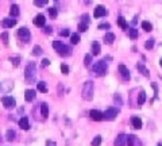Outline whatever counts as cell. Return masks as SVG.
I'll return each instance as SVG.
<instances>
[{
	"mask_svg": "<svg viewBox=\"0 0 162 146\" xmlns=\"http://www.w3.org/2000/svg\"><path fill=\"white\" fill-rule=\"evenodd\" d=\"M37 77V66L34 62H30L29 65L26 66L24 69V79H26V83H33Z\"/></svg>",
	"mask_w": 162,
	"mask_h": 146,
	"instance_id": "cell-1",
	"label": "cell"
},
{
	"mask_svg": "<svg viewBox=\"0 0 162 146\" xmlns=\"http://www.w3.org/2000/svg\"><path fill=\"white\" fill-rule=\"evenodd\" d=\"M81 95H82V99L88 100V102L93 99V83H92V81H85V83H84Z\"/></svg>",
	"mask_w": 162,
	"mask_h": 146,
	"instance_id": "cell-2",
	"label": "cell"
},
{
	"mask_svg": "<svg viewBox=\"0 0 162 146\" xmlns=\"http://www.w3.org/2000/svg\"><path fill=\"white\" fill-rule=\"evenodd\" d=\"M93 73H95L96 76H104L105 73H107V62L105 61H97L93 65Z\"/></svg>",
	"mask_w": 162,
	"mask_h": 146,
	"instance_id": "cell-3",
	"label": "cell"
},
{
	"mask_svg": "<svg viewBox=\"0 0 162 146\" xmlns=\"http://www.w3.org/2000/svg\"><path fill=\"white\" fill-rule=\"evenodd\" d=\"M18 37H19L20 41L23 42H29L30 38H31V34H30V30L27 27H22L18 30Z\"/></svg>",
	"mask_w": 162,
	"mask_h": 146,
	"instance_id": "cell-4",
	"label": "cell"
},
{
	"mask_svg": "<svg viewBox=\"0 0 162 146\" xmlns=\"http://www.w3.org/2000/svg\"><path fill=\"white\" fill-rule=\"evenodd\" d=\"M118 114H119V110L116 107H110L103 115H104V119H107V120H114L118 116Z\"/></svg>",
	"mask_w": 162,
	"mask_h": 146,
	"instance_id": "cell-5",
	"label": "cell"
},
{
	"mask_svg": "<svg viewBox=\"0 0 162 146\" xmlns=\"http://www.w3.org/2000/svg\"><path fill=\"white\" fill-rule=\"evenodd\" d=\"M1 103L4 106L5 108H14L15 106H16V102H15L14 98H11V96H4V98H1Z\"/></svg>",
	"mask_w": 162,
	"mask_h": 146,
	"instance_id": "cell-6",
	"label": "cell"
},
{
	"mask_svg": "<svg viewBox=\"0 0 162 146\" xmlns=\"http://www.w3.org/2000/svg\"><path fill=\"white\" fill-rule=\"evenodd\" d=\"M119 73H120V76H122V79L123 80H130L131 79V73H130V71L126 68V65H119Z\"/></svg>",
	"mask_w": 162,
	"mask_h": 146,
	"instance_id": "cell-7",
	"label": "cell"
},
{
	"mask_svg": "<svg viewBox=\"0 0 162 146\" xmlns=\"http://www.w3.org/2000/svg\"><path fill=\"white\" fill-rule=\"evenodd\" d=\"M105 15H107V9H105L104 5H97L95 8V12H93L95 18H103Z\"/></svg>",
	"mask_w": 162,
	"mask_h": 146,
	"instance_id": "cell-8",
	"label": "cell"
},
{
	"mask_svg": "<svg viewBox=\"0 0 162 146\" xmlns=\"http://www.w3.org/2000/svg\"><path fill=\"white\" fill-rule=\"evenodd\" d=\"M89 116H91L93 120H96V122H100V120H103V119H104V115H103V112H100L99 110H92L91 112H89Z\"/></svg>",
	"mask_w": 162,
	"mask_h": 146,
	"instance_id": "cell-9",
	"label": "cell"
},
{
	"mask_svg": "<svg viewBox=\"0 0 162 146\" xmlns=\"http://www.w3.org/2000/svg\"><path fill=\"white\" fill-rule=\"evenodd\" d=\"M46 23V18H45V15L43 14H38L34 19V24L37 26V27H43Z\"/></svg>",
	"mask_w": 162,
	"mask_h": 146,
	"instance_id": "cell-10",
	"label": "cell"
},
{
	"mask_svg": "<svg viewBox=\"0 0 162 146\" xmlns=\"http://www.w3.org/2000/svg\"><path fill=\"white\" fill-rule=\"evenodd\" d=\"M58 54L61 57H69L72 56V47L66 46V45H62V47L58 50Z\"/></svg>",
	"mask_w": 162,
	"mask_h": 146,
	"instance_id": "cell-11",
	"label": "cell"
},
{
	"mask_svg": "<svg viewBox=\"0 0 162 146\" xmlns=\"http://www.w3.org/2000/svg\"><path fill=\"white\" fill-rule=\"evenodd\" d=\"M126 143H127V135H124V134H119L114 142L115 146H124Z\"/></svg>",
	"mask_w": 162,
	"mask_h": 146,
	"instance_id": "cell-12",
	"label": "cell"
},
{
	"mask_svg": "<svg viewBox=\"0 0 162 146\" xmlns=\"http://www.w3.org/2000/svg\"><path fill=\"white\" fill-rule=\"evenodd\" d=\"M127 145L129 146H142L139 138L137 137V135H129V137H127Z\"/></svg>",
	"mask_w": 162,
	"mask_h": 146,
	"instance_id": "cell-13",
	"label": "cell"
},
{
	"mask_svg": "<svg viewBox=\"0 0 162 146\" xmlns=\"http://www.w3.org/2000/svg\"><path fill=\"white\" fill-rule=\"evenodd\" d=\"M15 24H16V20L15 19H11V18H5L1 20V26L4 28H11V27H14Z\"/></svg>",
	"mask_w": 162,
	"mask_h": 146,
	"instance_id": "cell-14",
	"label": "cell"
},
{
	"mask_svg": "<svg viewBox=\"0 0 162 146\" xmlns=\"http://www.w3.org/2000/svg\"><path fill=\"white\" fill-rule=\"evenodd\" d=\"M35 98H37V94H35L34 89H27L24 92V99H26V102H33Z\"/></svg>",
	"mask_w": 162,
	"mask_h": 146,
	"instance_id": "cell-15",
	"label": "cell"
},
{
	"mask_svg": "<svg viewBox=\"0 0 162 146\" xmlns=\"http://www.w3.org/2000/svg\"><path fill=\"white\" fill-rule=\"evenodd\" d=\"M100 53H101L100 43L97 42V41H95V42L92 43V56H99Z\"/></svg>",
	"mask_w": 162,
	"mask_h": 146,
	"instance_id": "cell-16",
	"label": "cell"
},
{
	"mask_svg": "<svg viewBox=\"0 0 162 146\" xmlns=\"http://www.w3.org/2000/svg\"><path fill=\"white\" fill-rule=\"evenodd\" d=\"M19 126H20V129H23V130H29V129H30L29 119L26 118V116H23V118L19 120Z\"/></svg>",
	"mask_w": 162,
	"mask_h": 146,
	"instance_id": "cell-17",
	"label": "cell"
},
{
	"mask_svg": "<svg viewBox=\"0 0 162 146\" xmlns=\"http://www.w3.org/2000/svg\"><path fill=\"white\" fill-rule=\"evenodd\" d=\"M131 123H133L134 129H142V120L138 116H133L131 118Z\"/></svg>",
	"mask_w": 162,
	"mask_h": 146,
	"instance_id": "cell-18",
	"label": "cell"
},
{
	"mask_svg": "<svg viewBox=\"0 0 162 146\" xmlns=\"http://www.w3.org/2000/svg\"><path fill=\"white\" fill-rule=\"evenodd\" d=\"M41 114H42L43 119H46L49 116V107H48V103H42L41 104Z\"/></svg>",
	"mask_w": 162,
	"mask_h": 146,
	"instance_id": "cell-19",
	"label": "cell"
},
{
	"mask_svg": "<svg viewBox=\"0 0 162 146\" xmlns=\"http://www.w3.org/2000/svg\"><path fill=\"white\" fill-rule=\"evenodd\" d=\"M115 41V34L112 33H107L104 35V42L107 43V45H111V43H114Z\"/></svg>",
	"mask_w": 162,
	"mask_h": 146,
	"instance_id": "cell-20",
	"label": "cell"
},
{
	"mask_svg": "<svg viewBox=\"0 0 162 146\" xmlns=\"http://www.w3.org/2000/svg\"><path fill=\"white\" fill-rule=\"evenodd\" d=\"M20 12V9H19V5L18 4H12L11 5V8H10V14L11 16H18Z\"/></svg>",
	"mask_w": 162,
	"mask_h": 146,
	"instance_id": "cell-21",
	"label": "cell"
},
{
	"mask_svg": "<svg viewBox=\"0 0 162 146\" xmlns=\"http://www.w3.org/2000/svg\"><path fill=\"white\" fill-rule=\"evenodd\" d=\"M37 87H38V91L39 92H42V94H46L48 92V85H46V83L45 81H39L38 84H37Z\"/></svg>",
	"mask_w": 162,
	"mask_h": 146,
	"instance_id": "cell-22",
	"label": "cell"
},
{
	"mask_svg": "<svg viewBox=\"0 0 162 146\" xmlns=\"http://www.w3.org/2000/svg\"><path fill=\"white\" fill-rule=\"evenodd\" d=\"M138 69H139V72H141L143 76H145V77H149V69L145 65H143V64H141V62H139V64H138Z\"/></svg>",
	"mask_w": 162,
	"mask_h": 146,
	"instance_id": "cell-23",
	"label": "cell"
},
{
	"mask_svg": "<svg viewBox=\"0 0 162 146\" xmlns=\"http://www.w3.org/2000/svg\"><path fill=\"white\" fill-rule=\"evenodd\" d=\"M118 24H119L123 30H127V27H129V24H127V22H126V19H124L123 16H119V18H118Z\"/></svg>",
	"mask_w": 162,
	"mask_h": 146,
	"instance_id": "cell-24",
	"label": "cell"
},
{
	"mask_svg": "<svg viewBox=\"0 0 162 146\" xmlns=\"http://www.w3.org/2000/svg\"><path fill=\"white\" fill-rule=\"evenodd\" d=\"M15 137H16V134H15L14 130H8V131L5 133V139H7V141H10V142L14 141Z\"/></svg>",
	"mask_w": 162,
	"mask_h": 146,
	"instance_id": "cell-25",
	"label": "cell"
},
{
	"mask_svg": "<svg viewBox=\"0 0 162 146\" xmlns=\"http://www.w3.org/2000/svg\"><path fill=\"white\" fill-rule=\"evenodd\" d=\"M142 28L143 30H145V31H151L153 30V26H151V23H150V22H147V20H143L142 22Z\"/></svg>",
	"mask_w": 162,
	"mask_h": 146,
	"instance_id": "cell-26",
	"label": "cell"
},
{
	"mask_svg": "<svg viewBox=\"0 0 162 146\" xmlns=\"http://www.w3.org/2000/svg\"><path fill=\"white\" fill-rule=\"evenodd\" d=\"M145 102H146V92H145V91H141V94H139V96H138V104L142 106Z\"/></svg>",
	"mask_w": 162,
	"mask_h": 146,
	"instance_id": "cell-27",
	"label": "cell"
},
{
	"mask_svg": "<svg viewBox=\"0 0 162 146\" xmlns=\"http://www.w3.org/2000/svg\"><path fill=\"white\" fill-rule=\"evenodd\" d=\"M70 42H72V45H77V43L80 42V35H78V34H72Z\"/></svg>",
	"mask_w": 162,
	"mask_h": 146,
	"instance_id": "cell-28",
	"label": "cell"
},
{
	"mask_svg": "<svg viewBox=\"0 0 162 146\" xmlns=\"http://www.w3.org/2000/svg\"><path fill=\"white\" fill-rule=\"evenodd\" d=\"M129 37L131 38V39H137V38H138V30H137V28H131L129 31Z\"/></svg>",
	"mask_w": 162,
	"mask_h": 146,
	"instance_id": "cell-29",
	"label": "cell"
},
{
	"mask_svg": "<svg viewBox=\"0 0 162 146\" xmlns=\"http://www.w3.org/2000/svg\"><path fill=\"white\" fill-rule=\"evenodd\" d=\"M0 41L4 43V45L8 43V33H7V31H4L3 34H0Z\"/></svg>",
	"mask_w": 162,
	"mask_h": 146,
	"instance_id": "cell-30",
	"label": "cell"
},
{
	"mask_svg": "<svg viewBox=\"0 0 162 146\" xmlns=\"http://www.w3.org/2000/svg\"><path fill=\"white\" fill-rule=\"evenodd\" d=\"M145 47H146L147 50H150V49H153V47H154V39H153V38H150V39H147V41H146V43H145Z\"/></svg>",
	"mask_w": 162,
	"mask_h": 146,
	"instance_id": "cell-31",
	"label": "cell"
},
{
	"mask_svg": "<svg viewBox=\"0 0 162 146\" xmlns=\"http://www.w3.org/2000/svg\"><path fill=\"white\" fill-rule=\"evenodd\" d=\"M10 60H11V62H12L15 66H18V65H19V62H20V57L19 56H12Z\"/></svg>",
	"mask_w": 162,
	"mask_h": 146,
	"instance_id": "cell-32",
	"label": "cell"
},
{
	"mask_svg": "<svg viewBox=\"0 0 162 146\" xmlns=\"http://www.w3.org/2000/svg\"><path fill=\"white\" fill-rule=\"evenodd\" d=\"M78 30H80L81 33H84L88 30V23H84V22H80L78 23Z\"/></svg>",
	"mask_w": 162,
	"mask_h": 146,
	"instance_id": "cell-33",
	"label": "cell"
},
{
	"mask_svg": "<svg viewBox=\"0 0 162 146\" xmlns=\"http://www.w3.org/2000/svg\"><path fill=\"white\" fill-rule=\"evenodd\" d=\"M33 54L34 56H41L42 54V49H41V46H34V49H33Z\"/></svg>",
	"mask_w": 162,
	"mask_h": 146,
	"instance_id": "cell-34",
	"label": "cell"
},
{
	"mask_svg": "<svg viewBox=\"0 0 162 146\" xmlns=\"http://www.w3.org/2000/svg\"><path fill=\"white\" fill-rule=\"evenodd\" d=\"M49 14H50V16H52L53 19L56 18L58 15V11H57V8L56 7H52V8H49Z\"/></svg>",
	"mask_w": 162,
	"mask_h": 146,
	"instance_id": "cell-35",
	"label": "cell"
},
{
	"mask_svg": "<svg viewBox=\"0 0 162 146\" xmlns=\"http://www.w3.org/2000/svg\"><path fill=\"white\" fill-rule=\"evenodd\" d=\"M92 62V54H86L85 58H84V64H85V66H89Z\"/></svg>",
	"mask_w": 162,
	"mask_h": 146,
	"instance_id": "cell-36",
	"label": "cell"
},
{
	"mask_svg": "<svg viewBox=\"0 0 162 146\" xmlns=\"http://www.w3.org/2000/svg\"><path fill=\"white\" fill-rule=\"evenodd\" d=\"M49 0H34V3H35V5L37 7H43L45 4H48Z\"/></svg>",
	"mask_w": 162,
	"mask_h": 146,
	"instance_id": "cell-37",
	"label": "cell"
},
{
	"mask_svg": "<svg viewBox=\"0 0 162 146\" xmlns=\"http://www.w3.org/2000/svg\"><path fill=\"white\" fill-rule=\"evenodd\" d=\"M62 45H64V43H62V42H60V41H54V42H53V47L56 49V52H58V50L61 49V47H62Z\"/></svg>",
	"mask_w": 162,
	"mask_h": 146,
	"instance_id": "cell-38",
	"label": "cell"
},
{
	"mask_svg": "<svg viewBox=\"0 0 162 146\" xmlns=\"http://www.w3.org/2000/svg\"><path fill=\"white\" fill-rule=\"evenodd\" d=\"M100 143H101V137H100V135L95 137V139L92 141V146H99Z\"/></svg>",
	"mask_w": 162,
	"mask_h": 146,
	"instance_id": "cell-39",
	"label": "cell"
},
{
	"mask_svg": "<svg viewBox=\"0 0 162 146\" xmlns=\"http://www.w3.org/2000/svg\"><path fill=\"white\" fill-rule=\"evenodd\" d=\"M61 72L64 75H68L69 73V66L65 65V64H61Z\"/></svg>",
	"mask_w": 162,
	"mask_h": 146,
	"instance_id": "cell-40",
	"label": "cell"
},
{
	"mask_svg": "<svg viewBox=\"0 0 162 146\" xmlns=\"http://www.w3.org/2000/svg\"><path fill=\"white\" fill-rule=\"evenodd\" d=\"M60 35H61V37H68V35H70V33H69L68 28H64V30L60 31Z\"/></svg>",
	"mask_w": 162,
	"mask_h": 146,
	"instance_id": "cell-41",
	"label": "cell"
},
{
	"mask_svg": "<svg viewBox=\"0 0 162 146\" xmlns=\"http://www.w3.org/2000/svg\"><path fill=\"white\" fill-rule=\"evenodd\" d=\"M97 27L100 28V30H103V28H107V30H110V28H111V24H110V23H101V24H99Z\"/></svg>",
	"mask_w": 162,
	"mask_h": 146,
	"instance_id": "cell-42",
	"label": "cell"
},
{
	"mask_svg": "<svg viewBox=\"0 0 162 146\" xmlns=\"http://www.w3.org/2000/svg\"><path fill=\"white\" fill-rule=\"evenodd\" d=\"M49 65H50V60H48V58H43V60H42V66L46 68V66H49Z\"/></svg>",
	"mask_w": 162,
	"mask_h": 146,
	"instance_id": "cell-43",
	"label": "cell"
},
{
	"mask_svg": "<svg viewBox=\"0 0 162 146\" xmlns=\"http://www.w3.org/2000/svg\"><path fill=\"white\" fill-rule=\"evenodd\" d=\"M81 19H82V22H84V23H88V22H89V16H88V14L82 15V16H81Z\"/></svg>",
	"mask_w": 162,
	"mask_h": 146,
	"instance_id": "cell-44",
	"label": "cell"
},
{
	"mask_svg": "<svg viewBox=\"0 0 162 146\" xmlns=\"http://www.w3.org/2000/svg\"><path fill=\"white\" fill-rule=\"evenodd\" d=\"M115 103H119V106H122V99L119 95H115Z\"/></svg>",
	"mask_w": 162,
	"mask_h": 146,
	"instance_id": "cell-45",
	"label": "cell"
},
{
	"mask_svg": "<svg viewBox=\"0 0 162 146\" xmlns=\"http://www.w3.org/2000/svg\"><path fill=\"white\" fill-rule=\"evenodd\" d=\"M46 146H57V143L53 141H46Z\"/></svg>",
	"mask_w": 162,
	"mask_h": 146,
	"instance_id": "cell-46",
	"label": "cell"
},
{
	"mask_svg": "<svg viewBox=\"0 0 162 146\" xmlns=\"http://www.w3.org/2000/svg\"><path fill=\"white\" fill-rule=\"evenodd\" d=\"M45 31H46V34H50V33H52V27H50V26L45 27Z\"/></svg>",
	"mask_w": 162,
	"mask_h": 146,
	"instance_id": "cell-47",
	"label": "cell"
},
{
	"mask_svg": "<svg viewBox=\"0 0 162 146\" xmlns=\"http://www.w3.org/2000/svg\"><path fill=\"white\" fill-rule=\"evenodd\" d=\"M137 19H138V18H137V16H135V18L133 19V24H137V22H138V20H137Z\"/></svg>",
	"mask_w": 162,
	"mask_h": 146,
	"instance_id": "cell-48",
	"label": "cell"
},
{
	"mask_svg": "<svg viewBox=\"0 0 162 146\" xmlns=\"http://www.w3.org/2000/svg\"><path fill=\"white\" fill-rule=\"evenodd\" d=\"M84 1H85L86 4H89V3H91V0H84Z\"/></svg>",
	"mask_w": 162,
	"mask_h": 146,
	"instance_id": "cell-49",
	"label": "cell"
},
{
	"mask_svg": "<svg viewBox=\"0 0 162 146\" xmlns=\"http://www.w3.org/2000/svg\"><path fill=\"white\" fill-rule=\"evenodd\" d=\"M159 65H161V66H162V60H161V61H159Z\"/></svg>",
	"mask_w": 162,
	"mask_h": 146,
	"instance_id": "cell-50",
	"label": "cell"
},
{
	"mask_svg": "<svg viewBox=\"0 0 162 146\" xmlns=\"http://www.w3.org/2000/svg\"><path fill=\"white\" fill-rule=\"evenodd\" d=\"M56 1H57V0H56Z\"/></svg>",
	"mask_w": 162,
	"mask_h": 146,
	"instance_id": "cell-51",
	"label": "cell"
},
{
	"mask_svg": "<svg viewBox=\"0 0 162 146\" xmlns=\"http://www.w3.org/2000/svg\"><path fill=\"white\" fill-rule=\"evenodd\" d=\"M159 146H161V145H159Z\"/></svg>",
	"mask_w": 162,
	"mask_h": 146,
	"instance_id": "cell-52",
	"label": "cell"
}]
</instances>
